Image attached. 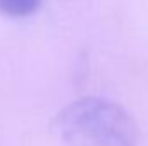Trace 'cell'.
I'll return each mask as SVG.
<instances>
[{
    "label": "cell",
    "mask_w": 148,
    "mask_h": 146,
    "mask_svg": "<svg viewBox=\"0 0 148 146\" xmlns=\"http://www.w3.org/2000/svg\"><path fill=\"white\" fill-rule=\"evenodd\" d=\"M55 129L66 146H138V129L121 105L81 98L57 115Z\"/></svg>",
    "instance_id": "cell-1"
},
{
    "label": "cell",
    "mask_w": 148,
    "mask_h": 146,
    "mask_svg": "<svg viewBox=\"0 0 148 146\" xmlns=\"http://www.w3.org/2000/svg\"><path fill=\"white\" fill-rule=\"evenodd\" d=\"M41 0H0V12L9 17H28L35 14Z\"/></svg>",
    "instance_id": "cell-2"
}]
</instances>
